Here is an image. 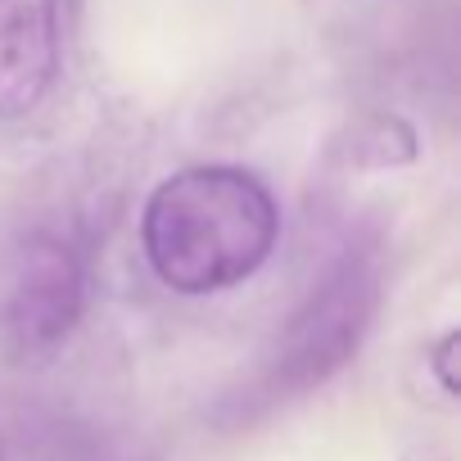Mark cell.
Instances as JSON below:
<instances>
[{"instance_id":"277c9868","label":"cell","mask_w":461,"mask_h":461,"mask_svg":"<svg viewBox=\"0 0 461 461\" xmlns=\"http://www.w3.org/2000/svg\"><path fill=\"white\" fill-rule=\"evenodd\" d=\"M64 0H0V118L32 113L59 77Z\"/></svg>"},{"instance_id":"6da1fadb","label":"cell","mask_w":461,"mask_h":461,"mask_svg":"<svg viewBox=\"0 0 461 461\" xmlns=\"http://www.w3.org/2000/svg\"><path fill=\"white\" fill-rule=\"evenodd\" d=\"M276 236L281 212L267 181L226 163L172 172L140 212L145 258L176 294H221L249 281L272 258Z\"/></svg>"},{"instance_id":"3957f363","label":"cell","mask_w":461,"mask_h":461,"mask_svg":"<svg viewBox=\"0 0 461 461\" xmlns=\"http://www.w3.org/2000/svg\"><path fill=\"white\" fill-rule=\"evenodd\" d=\"M86 312V267L82 254L50 236H32L14 249L0 285V348L19 362L50 357Z\"/></svg>"},{"instance_id":"5b68a950","label":"cell","mask_w":461,"mask_h":461,"mask_svg":"<svg viewBox=\"0 0 461 461\" xmlns=\"http://www.w3.org/2000/svg\"><path fill=\"white\" fill-rule=\"evenodd\" d=\"M456 344H461V335H456V330H447V335L429 348V366H434V375H438L443 393H456V375H452V353H456Z\"/></svg>"},{"instance_id":"8992f818","label":"cell","mask_w":461,"mask_h":461,"mask_svg":"<svg viewBox=\"0 0 461 461\" xmlns=\"http://www.w3.org/2000/svg\"><path fill=\"white\" fill-rule=\"evenodd\" d=\"M0 461H5V452H0Z\"/></svg>"},{"instance_id":"7a4b0ae2","label":"cell","mask_w":461,"mask_h":461,"mask_svg":"<svg viewBox=\"0 0 461 461\" xmlns=\"http://www.w3.org/2000/svg\"><path fill=\"white\" fill-rule=\"evenodd\" d=\"M380 308V267L366 245H344V254L326 267L312 294L290 317L285 335L267 353L258 371V398L281 402L321 380H330L366 339L371 317Z\"/></svg>"}]
</instances>
